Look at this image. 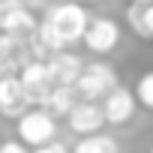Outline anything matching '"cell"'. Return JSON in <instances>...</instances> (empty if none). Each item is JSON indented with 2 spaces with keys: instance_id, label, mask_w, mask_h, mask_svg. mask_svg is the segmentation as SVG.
Here are the masks:
<instances>
[{
  "instance_id": "6da1fadb",
  "label": "cell",
  "mask_w": 153,
  "mask_h": 153,
  "mask_svg": "<svg viewBox=\"0 0 153 153\" xmlns=\"http://www.w3.org/2000/svg\"><path fill=\"white\" fill-rule=\"evenodd\" d=\"M42 21L51 27V33L60 39L63 48L72 45V42H78V39H84V33H87V27H90L87 9H84L81 3H75V0H66V3L51 6Z\"/></svg>"
},
{
  "instance_id": "7a4b0ae2",
  "label": "cell",
  "mask_w": 153,
  "mask_h": 153,
  "mask_svg": "<svg viewBox=\"0 0 153 153\" xmlns=\"http://www.w3.org/2000/svg\"><path fill=\"white\" fill-rule=\"evenodd\" d=\"M117 87H120L117 72H114V66L105 63V60L87 63L84 72H81V78H78V84H75V90H78V96H81L84 102H99V99L105 102Z\"/></svg>"
},
{
  "instance_id": "3957f363",
  "label": "cell",
  "mask_w": 153,
  "mask_h": 153,
  "mask_svg": "<svg viewBox=\"0 0 153 153\" xmlns=\"http://www.w3.org/2000/svg\"><path fill=\"white\" fill-rule=\"evenodd\" d=\"M18 78H21V87H24L33 108H45V102L57 90V81H54L51 69H48V60H27Z\"/></svg>"
},
{
  "instance_id": "277c9868",
  "label": "cell",
  "mask_w": 153,
  "mask_h": 153,
  "mask_svg": "<svg viewBox=\"0 0 153 153\" xmlns=\"http://www.w3.org/2000/svg\"><path fill=\"white\" fill-rule=\"evenodd\" d=\"M54 135H57V117H51L45 108H30L18 120V138H21V144H27L33 150L51 144Z\"/></svg>"
},
{
  "instance_id": "5b68a950",
  "label": "cell",
  "mask_w": 153,
  "mask_h": 153,
  "mask_svg": "<svg viewBox=\"0 0 153 153\" xmlns=\"http://www.w3.org/2000/svg\"><path fill=\"white\" fill-rule=\"evenodd\" d=\"M81 42L93 54H111L120 42V27L114 18H90V27H87Z\"/></svg>"
},
{
  "instance_id": "8992f818",
  "label": "cell",
  "mask_w": 153,
  "mask_h": 153,
  "mask_svg": "<svg viewBox=\"0 0 153 153\" xmlns=\"http://www.w3.org/2000/svg\"><path fill=\"white\" fill-rule=\"evenodd\" d=\"M66 123H69V129H72L75 135L87 138V135H99L108 120H105V111H102L99 102H84V99H81L78 108L66 117Z\"/></svg>"
},
{
  "instance_id": "52a82bcc",
  "label": "cell",
  "mask_w": 153,
  "mask_h": 153,
  "mask_svg": "<svg viewBox=\"0 0 153 153\" xmlns=\"http://www.w3.org/2000/svg\"><path fill=\"white\" fill-rule=\"evenodd\" d=\"M30 99L21 87V78L12 75V78H3L0 81V114L9 117V120H21L27 111H30Z\"/></svg>"
},
{
  "instance_id": "ba28073f",
  "label": "cell",
  "mask_w": 153,
  "mask_h": 153,
  "mask_svg": "<svg viewBox=\"0 0 153 153\" xmlns=\"http://www.w3.org/2000/svg\"><path fill=\"white\" fill-rule=\"evenodd\" d=\"M135 108H138V99H135V90H126V87H117L105 102H102V111H105V120L111 126H123L135 117Z\"/></svg>"
},
{
  "instance_id": "9c48e42d",
  "label": "cell",
  "mask_w": 153,
  "mask_h": 153,
  "mask_svg": "<svg viewBox=\"0 0 153 153\" xmlns=\"http://www.w3.org/2000/svg\"><path fill=\"white\" fill-rule=\"evenodd\" d=\"M84 66H87V63H84L78 54H72V51H60V54L48 57V69H51L54 81H57L60 87H75L78 78H81V72H84Z\"/></svg>"
},
{
  "instance_id": "30bf717a",
  "label": "cell",
  "mask_w": 153,
  "mask_h": 153,
  "mask_svg": "<svg viewBox=\"0 0 153 153\" xmlns=\"http://www.w3.org/2000/svg\"><path fill=\"white\" fill-rule=\"evenodd\" d=\"M78 102H81V96H78L75 87H60V84H57V90H54L51 99L45 102V111H48L51 117H69L75 108H78Z\"/></svg>"
},
{
  "instance_id": "8fae6325",
  "label": "cell",
  "mask_w": 153,
  "mask_h": 153,
  "mask_svg": "<svg viewBox=\"0 0 153 153\" xmlns=\"http://www.w3.org/2000/svg\"><path fill=\"white\" fill-rule=\"evenodd\" d=\"M72 153H120V144H117V138L99 132V135L78 138V144L72 147Z\"/></svg>"
},
{
  "instance_id": "7c38bea8",
  "label": "cell",
  "mask_w": 153,
  "mask_h": 153,
  "mask_svg": "<svg viewBox=\"0 0 153 153\" xmlns=\"http://www.w3.org/2000/svg\"><path fill=\"white\" fill-rule=\"evenodd\" d=\"M135 99H138L147 111H153V69L144 72L141 78H138V84H135Z\"/></svg>"
},
{
  "instance_id": "4fadbf2b",
  "label": "cell",
  "mask_w": 153,
  "mask_h": 153,
  "mask_svg": "<svg viewBox=\"0 0 153 153\" xmlns=\"http://www.w3.org/2000/svg\"><path fill=\"white\" fill-rule=\"evenodd\" d=\"M126 18H129V27H132L138 36H144V39H153V36H150V27H147V18H144V6L132 3V6L126 9Z\"/></svg>"
},
{
  "instance_id": "5bb4252c",
  "label": "cell",
  "mask_w": 153,
  "mask_h": 153,
  "mask_svg": "<svg viewBox=\"0 0 153 153\" xmlns=\"http://www.w3.org/2000/svg\"><path fill=\"white\" fill-rule=\"evenodd\" d=\"M21 45H24L21 39L0 33V66H3V63H9L12 57H18V54H21Z\"/></svg>"
},
{
  "instance_id": "9a60e30c",
  "label": "cell",
  "mask_w": 153,
  "mask_h": 153,
  "mask_svg": "<svg viewBox=\"0 0 153 153\" xmlns=\"http://www.w3.org/2000/svg\"><path fill=\"white\" fill-rule=\"evenodd\" d=\"M24 6V0H0V30L6 27V21Z\"/></svg>"
},
{
  "instance_id": "2e32d148",
  "label": "cell",
  "mask_w": 153,
  "mask_h": 153,
  "mask_svg": "<svg viewBox=\"0 0 153 153\" xmlns=\"http://www.w3.org/2000/svg\"><path fill=\"white\" fill-rule=\"evenodd\" d=\"M0 153H30V150L21 141H3V144H0Z\"/></svg>"
},
{
  "instance_id": "e0dca14e",
  "label": "cell",
  "mask_w": 153,
  "mask_h": 153,
  "mask_svg": "<svg viewBox=\"0 0 153 153\" xmlns=\"http://www.w3.org/2000/svg\"><path fill=\"white\" fill-rule=\"evenodd\" d=\"M33 153H69V147L60 144V141H51V144H45V147H39V150H33Z\"/></svg>"
},
{
  "instance_id": "ac0fdd59",
  "label": "cell",
  "mask_w": 153,
  "mask_h": 153,
  "mask_svg": "<svg viewBox=\"0 0 153 153\" xmlns=\"http://www.w3.org/2000/svg\"><path fill=\"white\" fill-rule=\"evenodd\" d=\"M144 18H147V27H150V36H153V6H144Z\"/></svg>"
},
{
  "instance_id": "d6986e66",
  "label": "cell",
  "mask_w": 153,
  "mask_h": 153,
  "mask_svg": "<svg viewBox=\"0 0 153 153\" xmlns=\"http://www.w3.org/2000/svg\"><path fill=\"white\" fill-rule=\"evenodd\" d=\"M132 3H138V6H153V0H132Z\"/></svg>"
},
{
  "instance_id": "ffe728a7",
  "label": "cell",
  "mask_w": 153,
  "mask_h": 153,
  "mask_svg": "<svg viewBox=\"0 0 153 153\" xmlns=\"http://www.w3.org/2000/svg\"><path fill=\"white\" fill-rule=\"evenodd\" d=\"M75 3H81V6H84V3H96V0H75Z\"/></svg>"
},
{
  "instance_id": "44dd1931",
  "label": "cell",
  "mask_w": 153,
  "mask_h": 153,
  "mask_svg": "<svg viewBox=\"0 0 153 153\" xmlns=\"http://www.w3.org/2000/svg\"><path fill=\"white\" fill-rule=\"evenodd\" d=\"M150 153H153V150H150Z\"/></svg>"
}]
</instances>
